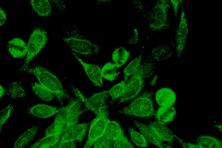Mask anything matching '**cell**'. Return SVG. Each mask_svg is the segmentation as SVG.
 Wrapping results in <instances>:
<instances>
[{
  "label": "cell",
  "mask_w": 222,
  "mask_h": 148,
  "mask_svg": "<svg viewBox=\"0 0 222 148\" xmlns=\"http://www.w3.org/2000/svg\"><path fill=\"white\" fill-rule=\"evenodd\" d=\"M34 75L39 83L48 89L57 99L60 107L64 106V100L72 96L67 92L60 79L46 68L38 64L24 70Z\"/></svg>",
  "instance_id": "6da1fadb"
},
{
  "label": "cell",
  "mask_w": 222,
  "mask_h": 148,
  "mask_svg": "<svg viewBox=\"0 0 222 148\" xmlns=\"http://www.w3.org/2000/svg\"><path fill=\"white\" fill-rule=\"evenodd\" d=\"M154 64L151 60H148L140 65L136 71L126 82L124 92L116 106L135 98L143 90L145 84L144 78L151 75Z\"/></svg>",
  "instance_id": "7a4b0ae2"
},
{
  "label": "cell",
  "mask_w": 222,
  "mask_h": 148,
  "mask_svg": "<svg viewBox=\"0 0 222 148\" xmlns=\"http://www.w3.org/2000/svg\"><path fill=\"white\" fill-rule=\"evenodd\" d=\"M153 94L151 91H145L116 112L142 118L152 117L156 112L152 99Z\"/></svg>",
  "instance_id": "3957f363"
},
{
  "label": "cell",
  "mask_w": 222,
  "mask_h": 148,
  "mask_svg": "<svg viewBox=\"0 0 222 148\" xmlns=\"http://www.w3.org/2000/svg\"><path fill=\"white\" fill-rule=\"evenodd\" d=\"M48 40V33L45 29L36 27L33 28L27 45L26 58L19 71H24L29 67L31 61L46 45Z\"/></svg>",
  "instance_id": "277c9868"
},
{
  "label": "cell",
  "mask_w": 222,
  "mask_h": 148,
  "mask_svg": "<svg viewBox=\"0 0 222 148\" xmlns=\"http://www.w3.org/2000/svg\"><path fill=\"white\" fill-rule=\"evenodd\" d=\"M107 105L104 107L90 123L86 141L83 148H91L94 142L104 135L107 125L110 120V112Z\"/></svg>",
  "instance_id": "5b68a950"
},
{
  "label": "cell",
  "mask_w": 222,
  "mask_h": 148,
  "mask_svg": "<svg viewBox=\"0 0 222 148\" xmlns=\"http://www.w3.org/2000/svg\"><path fill=\"white\" fill-rule=\"evenodd\" d=\"M63 40L74 53L92 56L97 54L101 49V47L99 45L94 44L88 40L76 36L65 37Z\"/></svg>",
  "instance_id": "8992f818"
},
{
  "label": "cell",
  "mask_w": 222,
  "mask_h": 148,
  "mask_svg": "<svg viewBox=\"0 0 222 148\" xmlns=\"http://www.w3.org/2000/svg\"><path fill=\"white\" fill-rule=\"evenodd\" d=\"M168 5L166 1H161L157 3L151 11L149 18V26L152 30H160L166 28Z\"/></svg>",
  "instance_id": "52a82bcc"
},
{
  "label": "cell",
  "mask_w": 222,
  "mask_h": 148,
  "mask_svg": "<svg viewBox=\"0 0 222 148\" xmlns=\"http://www.w3.org/2000/svg\"><path fill=\"white\" fill-rule=\"evenodd\" d=\"M90 122L76 124L70 127L62 135L58 143L59 147L66 142L77 141L81 143L84 139Z\"/></svg>",
  "instance_id": "ba28073f"
},
{
  "label": "cell",
  "mask_w": 222,
  "mask_h": 148,
  "mask_svg": "<svg viewBox=\"0 0 222 148\" xmlns=\"http://www.w3.org/2000/svg\"><path fill=\"white\" fill-rule=\"evenodd\" d=\"M109 97L108 90H105L86 98L84 103V112L91 111L97 115L107 105L106 103Z\"/></svg>",
  "instance_id": "9c48e42d"
},
{
  "label": "cell",
  "mask_w": 222,
  "mask_h": 148,
  "mask_svg": "<svg viewBox=\"0 0 222 148\" xmlns=\"http://www.w3.org/2000/svg\"><path fill=\"white\" fill-rule=\"evenodd\" d=\"M72 53L82 66L89 79L93 84L99 88H104L101 69L100 67L96 65L86 62L75 53L73 52Z\"/></svg>",
  "instance_id": "30bf717a"
},
{
  "label": "cell",
  "mask_w": 222,
  "mask_h": 148,
  "mask_svg": "<svg viewBox=\"0 0 222 148\" xmlns=\"http://www.w3.org/2000/svg\"><path fill=\"white\" fill-rule=\"evenodd\" d=\"M148 125L164 142L171 146L174 145L176 135L164 123L158 121H150Z\"/></svg>",
  "instance_id": "8fae6325"
},
{
  "label": "cell",
  "mask_w": 222,
  "mask_h": 148,
  "mask_svg": "<svg viewBox=\"0 0 222 148\" xmlns=\"http://www.w3.org/2000/svg\"><path fill=\"white\" fill-rule=\"evenodd\" d=\"M134 124L143 135L148 142L159 148H164V142L148 125L136 120H134Z\"/></svg>",
  "instance_id": "7c38bea8"
},
{
  "label": "cell",
  "mask_w": 222,
  "mask_h": 148,
  "mask_svg": "<svg viewBox=\"0 0 222 148\" xmlns=\"http://www.w3.org/2000/svg\"><path fill=\"white\" fill-rule=\"evenodd\" d=\"M60 108L45 104H38L33 105L27 110L29 114L37 118L46 119L50 118L59 111Z\"/></svg>",
  "instance_id": "4fadbf2b"
},
{
  "label": "cell",
  "mask_w": 222,
  "mask_h": 148,
  "mask_svg": "<svg viewBox=\"0 0 222 148\" xmlns=\"http://www.w3.org/2000/svg\"><path fill=\"white\" fill-rule=\"evenodd\" d=\"M156 103L160 107L172 106L175 103L176 96L174 91L168 88H163L156 93Z\"/></svg>",
  "instance_id": "5bb4252c"
},
{
  "label": "cell",
  "mask_w": 222,
  "mask_h": 148,
  "mask_svg": "<svg viewBox=\"0 0 222 148\" xmlns=\"http://www.w3.org/2000/svg\"><path fill=\"white\" fill-rule=\"evenodd\" d=\"M8 50L14 58H20L25 56L27 53V46L21 39L16 38L8 41Z\"/></svg>",
  "instance_id": "9a60e30c"
},
{
  "label": "cell",
  "mask_w": 222,
  "mask_h": 148,
  "mask_svg": "<svg viewBox=\"0 0 222 148\" xmlns=\"http://www.w3.org/2000/svg\"><path fill=\"white\" fill-rule=\"evenodd\" d=\"M38 125H33L27 130L17 139L12 148H25L30 143L40 127Z\"/></svg>",
  "instance_id": "2e32d148"
},
{
  "label": "cell",
  "mask_w": 222,
  "mask_h": 148,
  "mask_svg": "<svg viewBox=\"0 0 222 148\" xmlns=\"http://www.w3.org/2000/svg\"><path fill=\"white\" fill-rule=\"evenodd\" d=\"M126 136L121 125L115 121L108 122L104 136L110 140H114L122 138Z\"/></svg>",
  "instance_id": "e0dca14e"
},
{
  "label": "cell",
  "mask_w": 222,
  "mask_h": 148,
  "mask_svg": "<svg viewBox=\"0 0 222 148\" xmlns=\"http://www.w3.org/2000/svg\"><path fill=\"white\" fill-rule=\"evenodd\" d=\"M193 141L202 148H222V140L210 136L199 134Z\"/></svg>",
  "instance_id": "ac0fdd59"
},
{
  "label": "cell",
  "mask_w": 222,
  "mask_h": 148,
  "mask_svg": "<svg viewBox=\"0 0 222 148\" xmlns=\"http://www.w3.org/2000/svg\"><path fill=\"white\" fill-rule=\"evenodd\" d=\"M30 3L34 10L41 17H46L51 14L52 8L47 0H30Z\"/></svg>",
  "instance_id": "d6986e66"
},
{
  "label": "cell",
  "mask_w": 222,
  "mask_h": 148,
  "mask_svg": "<svg viewBox=\"0 0 222 148\" xmlns=\"http://www.w3.org/2000/svg\"><path fill=\"white\" fill-rule=\"evenodd\" d=\"M30 86L33 92L42 100L46 102H51L54 100V95L39 83L31 82Z\"/></svg>",
  "instance_id": "ffe728a7"
},
{
  "label": "cell",
  "mask_w": 222,
  "mask_h": 148,
  "mask_svg": "<svg viewBox=\"0 0 222 148\" xmlns=\"http://www.w3.org/2000/svg\"><path fill=\"white\" fill-rule=\"evenodd\" d=\"M130 53L123 47L115 49L112 55L113 62L119 68L124 64L129 59Z\"/></svg>",
  "instance_id": "44dd1931"
},
{
  "label": "cell",
  "mask_w": 222,
  "mask_h": 148,
  "mask_svg": "<svg viewBox=\"0 0 222 148\" xmlns=\"http://www.w3.org/2000/svg\"><path fill=\"white\" fill-rule=\"evenodd\" d=\"M176 115V110L172 106L160 107L155 114L158 121L164 123L172 122Z\"/></svg>",
  "instance_id": "7402d4cb"
},
{
  "label": "cell",
  "mask_w": 222,
  "mask_h": 148,
  "mask_svg": "<svg viewBox=\"0 0 222 148\" xmlns=\"http://www.w3.org/2000/svg\"><path fill=\"white\" fill-rule=\"evenodd\" d=\"M6 94L14 99L24 98L26 96V91L21 84L14 82L8 84L6 86Z\"/></svg>",
  "instance_id": "603a6c76"
},
{
  "label": "cell",
  "mask_w": 222,
  "mask_h": 148,
  "mask_svg": "<svg viewBox=\"0 0 222 148\" xmlns=\"http://www.w3.org/2000/svg\"><path fill=\"white\" fill-rule=\"evenodd\" d=\"M102 77L107 80L112 82L118 76L119 71V68L113 62L105 64L101 69Z\"/></svg>",
  "instance_id": "cb8c5ba5"
},
{
  "label": "cell",
  "mask_w": 222,
  "mask_h": 148,
  "mask_svg": "<svg viewBox=\"0 0 222 148\" xmlns=\"http://www.w3.org/2000/svg\"><path fill=\"white\" fill-rule=\"evenodd\" d=\"M126 84V81L123 80L108 90L109 96L110 98L109 107L112 106L118 99L120 98L123 95L125 90Z\"/></svg>",
  "instance_id": "d4e9b609"
},
{
  "label": "cell",
  "mask_w": 222,
  "mask_h": 148,
  "mask_svg": "<svg viewBox=\"0 0 222 148\" xmlns=\"http://www.w3.org/2000/svg\"><path fill=\"white\" fill-rule=\"evenodd\" d=\"M132 141L137 146L145 148L148 146V143L143 135L135 130L129 125L127 127Z\"/></svg>",
  "instance_id": "484cf974"
},
{
  "label": "cell",
  "mask_w": 222,
  "mask_h": 148,
  "mask_svg": "<svg viewBox=\"0 0 222 148\" xmlns=\"http://www.w3.org/2000/svg\"><path fill=\"white\" fill-rule=\"evenodd\" d=\"M140 55L132 60L125 67L123 70L124 80L126 81L133 75L140 65L142 59Z\"/></svg>",
  "instance_id": "4316f807"
},
{
  "label": "cell",
  "mask_w": 222,
  "mask_h": 148,
  "mask_svg": "<svg viewBox=\"0 0 222 148\" xmlns=\"http://www.w3.org/2000/svg\"><path fill=\"white\" fill-rule=\"evenodd\" d=\"M14 110V106L10 104L0 111V131L8 119L12 112Z\"/></svg>",
  "instance_id": "83f0119b"
},
{
  "label": "cell",
  "mask_w": 222,
  "mask_h": 148,
  "mask_svg": "<svg viewBox=\"0 0 222 148\" xmlns=\"http://www.w3.org/2000/svg\"><path fill=\"white\" fill-rule=\"evenodd\" d=\"M111 141V148H135L126 136L119 139Z\"/></svg>",
  "instance_id": "f1b7e54d"
},
{
  "label": "cell",
  "mask_w": 222,
  "mask_h": 148,
  "mask_svg": "<svg viewBox=\"0 0 222 148\" xmlns=\"http://www.w3.org/2000/svg\"><path fill=\"white\" fill-rule=\"evenodd\" d=\"M92 148H111V141L103 136L94 143Z\"/></svg>",
  "instance_id": "f546056e"
},
{
  "label": "cell",
  "mask_w": 222,
  "mask_h": 148,
  "mask_svg": "<svg viewBox=\"0 0 222 148\" xmlns=\"http://www.w3.org/2000/svg\"><path fill=\"white\" fill-rule=\"evenodd\" d=\"M67 84L73 94V96L78 99L83 103H84L86 97L84 96L78 88L70 82H68Z\"/></svg>",
  "instance_id": "4dcf8cb0"
},
{
  "label": "cell",
  "mask_w": 222,
  "mask_h": 148,
  "mask_svg": "<svg viewBox=\"0 0 222 148\" xmlns=\"http://www.w3.org/2000/svg\"><path fill=\"white\" fill-rule=\"evenodd\" d=\"M176 139L181 144L183 148H202L200 146L197 144H193L187 142L182 138H179L175 135Z\"/></svg>",
  "instance_id": "1f68e13d"
},
{
  "label": "cell",
  "mask_w": 222,
  "mask_h": 148,
  "mask_svg": "<svg viewBox=\"0 0 222 148\" xmlns=\"http://www.w3.org/2000/svg\"><path fill=\"white\" fill-rule=\"evenodd\" d=\"M58 148H77L76 143L75 141L66 142L58 147Z\"/></svg>",
  "instance_id": "d6a6232c"
},
{
  "label": "cell",
  "mask_w": 222,
  "mask_h": 148,
  "mask_svg": "<svg viewBox=\"0 0 222 148\" xmlns=\"http://www.w3.org/2000/svg\"><path fill=\"white\" fill-rule=\"evenodd\" d=\"M7 16L5 12L0 8V26L3 25L7 20Z\"/></svg>",
  "instance_id": "836d02e7"
},
{
  "label": "cell",
  "mask_w": 222,
  "mask_h": 148,
  "mask_svg": "<svg viewBox=\"0 0 222 148\" xmlns=\"http://www.w3.org/2000/svg\"><path fill=\"white\" fill-rule=\"evenodd\" d=\"M49 147L41 143L39 139L36 142L35 145L33 148H47Z\"/></svg>",
  "instance_id": "e575fe53"
},
{
  "label": "cell",
  "mask_w": 222,
  "mask_h": 148,
  "mask_svg": "<svg viewBox=\"0 0 222 148\" xmlns=\"http://www.w3.org/2000/svg\"><path fill=\"white\" fill-rule=\"evenodd\" d=\"M0 98H1L6 93L5 89L0 85Z\"/></svg>",
  "instance_id": "d590c367"
},
{
  "label": "cell",
  "mask_w": 222,
  "mask_h": 148,
  "mask_svg": "<svg viewBox=\"0 0 222 148\" xmlns=\"http://www.w3.org/2000/svg\"><path fill=\"white\" fill-rule=\"evenodd\" d=\"M212 126L214 127L215 128H216L218 130H221H221H222L221 124H220V123H214L213 124V125Z\"/></svg>",
  "instance_id": "8d00e7d4"
},
{
  "label": "cell",
  "mask_w": 222,
  "mask_h": 148,
  "mask_svg": "<svg viewBox=\"0 0 222 148\" xmlns=\"http://www.w3.org/2000/svg\"><path fill=\"white\" fill-rule=\"evenodd\" d=\"M157 78V75H156L153 77V78L151 81L150 83V85H151L152 86H153L155 85V83H156Z\"/></svg>",
  "instance_id": "74e56055"
},
{
  "label": "cell",
  "mask_w": 222,
  "mask_h": 148,
  "mask_svg": "<svg viewBox=\"0 0 222 148\" xmlns=\"http://www.w3.org/2000/svg\"><path fill=\"white\" fill-rule=\"evenodd\" d=\"M164 148H174L165 143H164Z\"/></svg>",
  "instance_id": "f35d334b"
},
{
  "label": "cell",
  "mask_w": 222,
  "mask_h": 148,
  "mask_svg": "<svg viewBox=\"0 0 222 148\" xmlns=\"http://www.w3.org/2000/svg\"><path fill=\"white\" fill-rule=\"evenodd\" d=\"M58 144L56 145L49 147L47 148H58Z\"/></svg>",
  "instance_id": "ab89813d"
},
{
  "label": "cell",
  "mask_w": 222,
  "mask_h": 148,
  "mask_svg": "<svg viewBox=\"0 0 222 148\" xmlns=\"http://www.w3.org/2000/svg\"><path fill=\"white\" fill-rule=\"evenodd\" d=\"M36 144V143H34V144H33L31 147H30L29 148H33L34 146Z\"/></svg>",
  "instance_id": "60d3db41"
}]
</instances>
